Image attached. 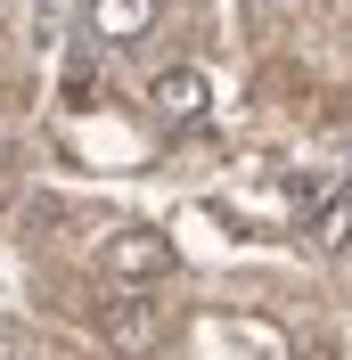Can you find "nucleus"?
<instances>
[{
  "label": "nucleus",
  "instance_id": "3",
  "mask_svg": "<svg viewBox=\"0 0 352 360\" xmlns=\"http://www.w3.org/2000/svg\"><path fill=\"white\" fill-rule=\"evenodd\" d=\"M148 107L164 115V123H205V107H213V90H205V74H197V66H172V74H156Z\"/></svg>",
  "mask_w": 352,
  "mask_h": 360
},
{
  "label": "nucleus",
  "instance_id": "1",
  "mask_svg": "<svg viewBox=\"0 0 352 360\" xmlns=\"http://www.w3.org/2000/svg\"><path fill=\"white\" fill-rule=\"evenodd\" d=\"M99 270H107L115 287H156V278H172V238L132 221V229H115L107 246H99Z\"/></svg>",
  "mask_w": 352,
  "mask_h": 360
},
{
  "label": "nucleus",
  "instance_id": "4",
  "mask_svg": "<svg viewBox=\"0 0 352 360\" xmlns=\"http://www.w3.org/2000/svg\"><path fill=\"white\" fill-rule=\"evenodd\" d=\"M156 25V0H90V33H99V41H139V33H148Z\"/></svg>",
  "mask_w": 352,
  "mask_h": 360
},
{
  "label": "nucleus",
  "instance_id": "2",
  "mask_svg": "<svg viewBox=\"0 0 352 360\" xmlns=\"http://www.w3.org/2000/svg\"><path fill=\"white\" fill-rule=\"evenodd\" d=\"M99 336H107V352H156V336H164V311H156L139 287H123L107 311H99Z\"/></svg>",
  "mask_w": 352,
  "mask_h": 360
},
{
  "label": "nucleus",
  "instance_id": "5",
  "mask_svg": "<svg viewBox=\"0 0 352 360\" xmlns=\"http://www.w3.org/2000/svg\"><path fill=\"white\" fill-rule=\"evenodd\" d=\"M0 360H33V328H17V319H0Z\"/></svg>",
  "mask_w": 352,
  "mask_h": 360
}]
</instances>
